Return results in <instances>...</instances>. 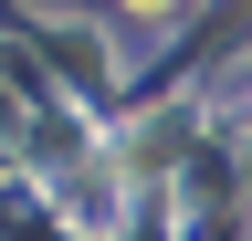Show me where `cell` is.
I'll list each match as a JSON object with an SVG mask.
<instances>
[{"label": "cell", "instance_id": "6da1fadb", "mask_svg": "<svg viewBox=\"0 0 252 241\" xmlns=\"http://www.w3.org/2000/svg\"><path fill=\"white\" fill-rule=\"evenodd\" d=\"M137 11H168V0H137Z\"/></svg>", "mask_w": 252, "mask_h": 241}]
</instances>
